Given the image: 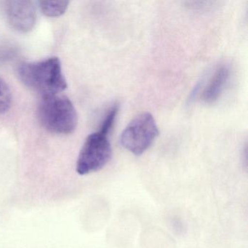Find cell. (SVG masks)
Wrapping results in <instances>:
<instances>
[{
  "label": "cell",
  "instance_id": "6da1fadb",
  "mask_svg": "<svg viewBox=\"0 0 248 248\" xmlns=\"http://www.w3.org/2000/svg\"><path fill=\"white\" fill-rule=\"evenodd\" d=\"M18 75L25 86L43 97L59 95L67 88L62 63L57 57L21 63Z\"/></svg>",
  "mask_w": 248,
  "mask_h": 248
},
{
  "label": "cell",
  "instance_id": "7a4b0ae2",
  "mask_svg": "<svg viewBox=\"0 0 248 248\" xmlns=\"http://www.w3.org/2000/svg\"><path fill=\"white\" fill-rule=\"evenodd\" d=\"M38 117L43 127L56 135H69L78 126L76 108L66 95L43 97L38 107Z\"/></svg>",
  "mask_w": 248,
  "mask_h": 248
},
{
  "label": "cell",
  "instance_id": "3957f363",
  "mask_svg": "<svg viewBox=\"0 0 248 248\" xmlns=\"http://www.w3.org/2000/svg\"><path fill=\"white\" fill-rule=\"evenodd\" d=\"M112 148L108 136L95 132L85 139L75 165V172L83 177L102 170L111 160Z\"/></svg>",
  "mask_w": 248,
  "mask_h": 248
},
{
  "label": "cell",
  "instance_id": "277c9868",
  "mask_svg": "<svg viewBox=\"0 0 248 248\" xmlns=\"http://www.w3.org/2000/svg\"><path fill=\"white\" fill-rule=\"evenodd\" d=\"M158 135L159 130L153 116L149 112L142 113L124 129L120 143L126 150L140 156L153 144Z\"/></svg>",
  "mask_w": 248,
  "mask_h": 248
},
{
  "label": "cell",
  "instance_id": "5b68a950",
  "mask_svg": "<svg viewBox=\"0 0 248 248\" xmlns=\"http://www.w3.org/2000/svg\"><path fill=\"white\" fill-rule=\"evenodd\" d=\"M4 13L7 22L16 31L29 32L35 26L37 8L31 1H7L4 5Z\"/></svg>",
  "mask_w": 248,
  "mask_h": 248
},
{
  "label": "cell",
  "instance_id": "8992f818",
  "mask_svg": "<svg viewBox=\"0 0 248 248\" xmlns=\"http://www.w3.org/2000/svg\"><path fill=\"white\" fill-rule=\"evenodd\" d=\"M229 76L230 69L227 65L222 64L216 68L203 91L202 100L207 104L216 102L224 91Z\"/></svg>",
  "mask_w": 248,
  "mask_h": 248
},
{
  "label": "cell",
  "instance_id": "52a82bcc",
  "mask_svg": "<svg viewBox=\"0 0 248 248\" xmlns=\"http://www.w3.org/2000/svg\"><path fill=\"white\" fill-rule=\"evenodd\" d=\"M69 4L68 1H40L39 7L45 16L54 18L64 14Z\"/></svg>",
  "mask_w": 248,
  "mask_h": 248
},
{
  "label": "cell",
  "instance_id": "ba28073f",
  "mask_svg": "<svg viewBox=\"0 0 248 248\" xmlns=\"http://www.w3.org/2000/svg\"><path fill=\"white\" fill-rule=\"evenodd\" d=\"M12 98L9 85L0 77V114H4L10 109Z\"/></svg>",
  "mask_w": 248,
  "mask_h": 248
},
{
  "label": "cell",
  "instance_id": "9c48e42d",
  "mask_svg": "<svg viewBox=\"0 0 248 248\" xmlns=\"http://www.w3.org/2000/svg\"><path fill=\"white\" fill-rule=\"evenodd\" d=\"M118 111L119 107L117 104L113 106L108 110L105 117H104V120L101 123V126H100L99 130H98L100 133L108 136V133H110L111 128L113 127V125H114Z\"/></svg>",
  "mask_w": 248,
  "mask_h": 248
}]
</instances>
